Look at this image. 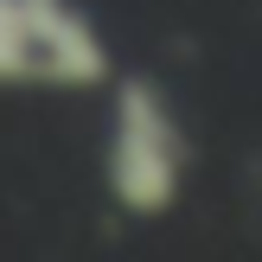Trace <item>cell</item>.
Returning <instances> with one entry per match:
<instances>
[{
	"label": "cell",
	"mask_w": 262,
	"mask_h": 262,
	"mask_svg": "<svg viewBox=\"0 0 262 262\" xmlns=\"http://www.w3.org/2000/svg\"><path fill=\"white\" fill-rule=\"evenodd\" d=\"M102 186L128 217H160L179 205L186 186V135L154 77H122L109 96V147H102Z\"/></svg>",
	"instance_id": "obj_1"
},
{
	"label": "cell",
	"mask_w": 262,
	"mask_h": 262,
	"mask_svg": "<svg viewBox=\"0 0 262 262\" xmlns=\"http://www.w3.org/2000/svg\"><path fill=\"white\" fill-rule=\"evenodd\" d=\"M26 45H32V83L38 90H96L109 83V45L96 19L77 0H19Z\"/></svg>",
	"instance_id": "obj_2"
},
{
	"label": "cell",
	"mask_w": 262,
	"mask_h": 262,
	"mask_svg": "<svg viewBox=\"0 0 262 262\" xmlns=\"http://www.w3.org/2000/svg\"><path fill=\"white\" fill-rule=\"evenodd\" d=\"M32 83V45H26L19 0H0V90Z\"/></svg>",
	"instance_id": "obj_3"
}]
</instances>
